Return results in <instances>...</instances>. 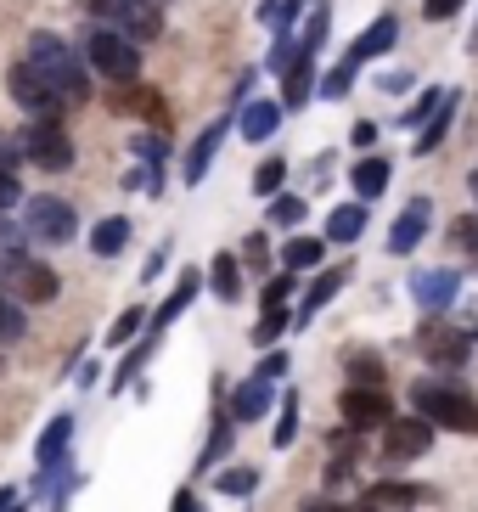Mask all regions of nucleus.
<instances>
[{"label": "nucleus", "mask_w": 478, "mask_h": 512, "mask_svg": "<svg viewBox=\"0 0 478 512\" xmlns=\"http://www.w3.org/2000/svg\"><path fill=\"white\" fill-rule=\"evenodd\" d=\"M29 62H34V74H40L62 102H79V96L90 91L85 57H79L74 46H62L57 34H34V40H29Z\"/></svg>", "instance_id": "1"}, {"label": "nucleus", "mask_w": 478, "mask_h": 512, "mask_svg": "<svg viewBox=\"0 0 478 512\" xmlns=\"http://www.w3.org/2000/svg\"><path fill=\"white\" fill-rule=\"evenodd\" d=\"M411 406L417 417H428L434 428H450V434H478V400L462 389H450V383H434V377H422L417 389H411Z\"/></svg>", "instance_id": "2"}, {"label": "nucleus", "mask_w": 478, "mask_h": 512, "mask_svg": "<svg viewBox=\"0 0 478 512\" xmlns=\"http://www.w3.org/2000/svg\"><path fill=\"white\" fill-rule=\"evenodd\" d=\"M79 57H85L96 74H107V79H135V68H141V51H135V40H124L119 29H85V40H79Z\"/></svg>", "instance_id": "3"}, {"label": "nucleus", "mask_w": 478, "mask_h": 512, "mask_svg": "<svg viewBox=\"0 0 478 512\" xmlns=\"http://www.w3.org/2000/svg\"><path fill=\"white\" fill-rule=\"evenodd\" d=\"M0 287H6L17 304H45V299H57V271L23 254V259H12V265L0 271Z\"/></svg>", "instance_id": "4"}, {"label": "nucleus", "mask_w": 478, "mask_h": 512, "mask_svg": "<svg viewBox=\"0 0 478 512\" xmlns=\"http://www.w3.org/2000/svg\"><path fill=\"white\" fill-rule=\"evenodd\" d=\"M23 231L34 242H74L79 220L74 209L62 203V197H29V209H23Z\"/></svg>", "instance_id": "5"}, {"label": "nucleus", "mask_w": 478, "mask_h": 512, "mask_svg": "<svg viewBox=\"0 0 478 512\" xmlns=\"http://www.w3.org/2000/svg\"><path fill=\"white\" fill-rule=\"evenodd\" d=\"M23 152H29L40 169H51V175H62V169L74 164V141H68V130H62L57 119H40V124H34L29 136H23Z\"/></svg>", "instance_id": "6"}, {"label": "nucleus", "mask_w": 478, "mask_h": 512, "mask_svg": "<svg viewBox=\"0 0 478 512\" xmlns=\"http://www.w3.org/2000/svg\"><path fill=\"white\" fill-rule=\"evenodd\" d=\"M417 344L434 366H467V355H473V338L462 327H450V321H422Z\"/></svg>", "instance_id": "7"}, {"label": "nucleus", "mask_w": 478, "mask_h": 512, "mask_svg": "<svg viewBox=\"0 0 478 512\" xmlns=\"http://www.w3.org/2000/svg\"><path fill=\"white\" fill-rule=\"evenodd\" d=\"M6 85H12V96H17V107H29L34 119H57V107H62V96L45 85L40 74H34V62L23 57V62H12V74H6Z\"/></svg>", "instance_id": "8"}, {"label": "nucleus", "mask_w": 478, "mask_h": 512, "mask_svg": "<svg viewBox=\"0 0 478 512\" xmlns=\"http://www.w3.org/2000/svg\"><path fill=\"white\" fill-rule=\"evenodd\" d=\"M428 445H434V422L428 417H400L383 428V456L389 462H417V456H428Z\"/></svg>", "instance_id": "9"}, {"label": "nucleus", "mask_w": 478, "mask_h": 512, "mask_svg": "<svg viewBox=\"0 0 478 512\" xmlns=\"http://www.w3.org/2000/svg\"><path fill=\"white\" fill-rule=\"evenodd\" d=\"M338 411H344V422L349 428H360V434H366V428H389V394L383 389H360V383H349L344 389V400H338Z\"/></svg>", "instance_id": "10"}, {"label": "nucleus", "mask_w": 478, "mask_h": 512, "mask_svg": "<svg viewBox=\"0 0 478 512\" xmlns=\"http://www.w3.org/2000/svg\"><path fill=\"white\" fill-rule=\"evenodd\" d=\"M456 293H462V276L456 271H417L411 276V299H417L422 310H450Z\"/></svg>", "instance_id": "11"}, {"label": "nucleus", "mask_w": 478, "mask_h": 512, "mask_svg": "<svg viewBox=\"0 0 478 512\" xmlns=\"http://www.w3.org/2000/svg\"><path fill=\"white\" fill-rule=\"evenodd\" d=\"M113 23H119V34H124V40H135V46H141V40H152V34L164 29V17H158V0H130V6L113 17Z\"/></svg>", "instance_id": "12"}, {"label": "nucleus", "mask_w": 478, "mask_h": 512, "mask_svg": "<svg viewBox=\"0 0 478 512\" xmlns=\"http://www.w3.org/2000/svg\"><path fill=\"white\" fill-rule=\"evenodd\" d=\"M270 400H276V377H248V383H242L237 389V400H231V411H237V422H259L270 411Z\"/></svg>", "instance_id": "13"}, {"label": "nucleus", "mask_w": 478, "mask_h": 512, "mask_svg": "<svg viewBox=\"0 0 478 512\" xmlns=\"http://www.w3.org/2000/svg\"><path fill=\"white\" fill-rule=\"evenodd\" d=\"M422 237H428V197H417V203H411V209H405L400 220H394L389 248H394V254H411V248H417Z\"/></svg>", "instance_id": "14"}, {"label": "nucleus", "mask_w": 478, "mask_h": 512, "mask_svg": "<svg viewBox=\"0 0 478 512\" xmlns=\"http://www.w3.org/2000/svg\"><path fill=\"white\" fill-rule=\"evenodd\" d=\"M394 40H400V23H394V17H377L372 29L360 34L355 40V51H349V62H372V57H383V51H394Z\"/></svg>", "instance_id": "15"}, {"label": "nucleus", "mask_w": 478, "mask_h": 512, "mask_svg": "<svg viewBox=\"0 0 478 512\" xmlns=\"http://www.w3.org/2000/svg\"><path fill=\"white\" fill-rule=\"evenodd\" d=\"M68 439H74V417H57L40 439V473H57L68 462Z\"/></svg>", "instance_id": "16"}, {"label": "nucleus", "mask_w": 478, "mask_h": 512, "mask_svg": "<svg viewBox=\"0 0 478 512\" xmlns=\"http://www.w3.org/2000/svg\"><path fill=\"white\" fill-rule=\"evenodd\" d=\"M220 141H225V119H214L209 130L192 141V152H186V181H192V186L209 175V158H214V147H220Z\"/></svg>", "instance_id": "17"}, {"label": "nucleus", "mask_w": 478, "mask_h": 512, "mask_svg": "<svg viewBox=\"0 0 478 512\" xmlns=\"http://www.w3.org/2000/svg\"><path fill=\"white\" fill-rule=\"evenodd\" d=\"M282 124V107L276 102H248L242 107V141H270Z\"/></svg>", "instance_id": "18"}, {"label": "nucleus", "mask_w": 478, "mask_h": 512, "mask_svg": "<svg viewBox=\"0 0 478 512\" xmlns=\"http://www.w3.org/2000/svg\"><path fill=\"white\" fill-rule=\"evenodd\" d=\"M366 501H372V507H422V501H428V490H422V484L383 479V484H372V490H366Z\"/></svg>", "instance_id": "19"}, {"label": "nucleus", "mask_w": 478, "mask_h": 512, "mask_svg": "<svg viewBox=\"0 0 478 512\" xmlns=\"http://www.w3.org/2000/svg\"><path fill=\"white\" fill-rule=\"evenodd\" d=\"M360 231H366V203H360V197L327 214V237H332V242H355Z\"/></svg>", "instance_id": "20"}, {"label": "nucleus", "mask_w": 478, "mask_h": 512, "mask_svg": "<svg viewBox=\"0 0 478 512\" xmlns=\"http://www.w3.org/2000/svg\"><path fill=\"white\" fill-rule=\"evenodd\" d=\"M197 287H203V282H197V271H180V287L169 293L164 304H158V310H152V327H169V321H175L180 310H186V304L197 299Z\"/></svg>", "instance_id": "21"}, {"label": "nucleus", "mask_w": 478, "mask_h": 512, "mask_svg": "<svg viewBox=\"0 0 478 512\" xmlns=\"http://www.w3.org/2000/svg\"><path fill=\"white\" fill-rule=\"evenodd\" d=\"M209 287L220 293L225 304H237L242 299V276H237V254H214V265H209Z\"/></svg>", "instance_id": "22"}, {"label": "nucleus", "mask_w": 478, "mask_h": 512, "mask_svg": "<svg viewBox=\"0 0 478 512\" xmlns=\"http://www.w3.org/2000/svg\"><path fill=\"white\" fill-rule=\"evenodd\" d=\"M355 192H360V203H372V197L389 192V158H366V164H355Z\"/></svg>", "instance_id": "23"}, {"label": "nucleus", "mask_w": 478, "mask_h": 512, "mask_svg": "<svg viewBox=\"0 0 478 512\" xmlns=\"http://www.w3.org/2000/svg\"><path fill=\"white\" fill-rule=\"evenodd\" d=\"M124 242H130V220H102V226L90 231V254H102V259H113V254H124Z\"/></svg>", "instance_id": "24"}, {"label": "nucleus", "mask_w": 478, "mask_h": 512, "mask_svg": "<svg viewBox=\"0 0 478 512\" xmlns=\"http://www.w3.org/2000/svg\"><path fill=\"white\" fill-rule=\"evenodd\" d=\"M282 85H287V102L299 107V102H310V85H315V51H304L293 68L282 74Z\"/></svg>", "instance_id": "25"}, {"label": "nucleus", "mask_w": 478, "mask_h": 512, "mask_svg": "<svg viewBox=\"0 0 478 512\" xmlns=\"http://www.w3.org/2000/svg\"><path fill=\"white\" fill-rule=\"evenodd\" d=\"M321 254H327V248H321V237H293L282 248V265H287V271H315V265H321Z\"/></svg>", "instance_id": "26"}, {"label": "nucleus", "mask_w": 478, "mask_h": 512, "mask_svg": "<svg viewBox=\"0 0 478 512\" xmlns=\"http://www.w3.org/2000/svg\"><path fill=\"white\" fill-rule=\"evenodd\" d=\"M344 282H349V271H344V265H338V271H321V276H315V282H310V293H304V316H315V310H321V304H327V299H332V293H338Z\"/></svg>", "instance_id": "27"}, {"label": "nucleus", "mask_w": 478, "mask_h": 512, "mask_svg": "<svg viewBox=\"0 0 478 512\" xmlns=\"http://www.w3.org/2000/svg\"><path fill=\"white\" fill-rule=\"evenodd\" d=\"M450 119H456V91L445 96V102H439V113L428 124H422V141H417V152H434L439 141H445V130H450Z\"/></svg>", "instance_id": "28"}, {"label": "nucleus", "mask_w": 478, "mask_h": 512, "mask_svg": "<svg viewBox=\"0 0 478 512\" xmlns=\"http://www.w3.org/2000/svg\"><path fill=\"white\" fill-rule=\"evenodd\" d=\"M23 332H29V321H23V304H17L6 287H0V344H17Z\"/></svg>", "instance_id": "29"}, {"label": "nucleus", "mask_w": 478, "mask_h": 512, "mask_svg": "<svg viewBox=\"0 0 478 512\" xmlns=\"http://www.w3.org/2000/svg\"><path fill=\"white\" fill-rule=\"evenodd\" d=\"M287 327H293V316H287L282 304H270V310H265V321L254 327V344H259V349H265V344H276V338H282Z\"/></svg>", "instance_id": "30"}, {"label": "nucleus", "mask_w": 478, "mask_h": 512, "mask_svg": "<svg viewBox=\"0 0 478 512\" xmlns=\"http://www.w3.org/2000/svg\"><path fill=\"white\" fill-rule=\"evenodd\" d=\"M23 242H29V231H23V226H12V220L0 214V271H6L12 259H23Z\"/></svg>", "instance_id": "31"}, {"label": "nucleus", "mask_w": 478, "mask_h": 512, "mask_svg": "<svg viewBox=\"0 0 478 512\" xmlns=\"http://www.w3.org/2000/svg\"><path fill=\"white\" fill-rule=\"evenodd\" d=\"M225 490V496H254V484H259V473L254 467H225L220 479H214Z\"/></svg>", "instance_id": "32"}, {"label": "nucleus", "mask_w": 478, "mask_h": 512, "mask_svg": "<svg viewBox=\"0 0 478 512\" xmlns=\"http://www.w3.org/2000/svg\"><path fill=\"white\" fill-rule=\"evenodd\" d=\"M327 29H332V6H321V0H315V17L304 23V51H321Z\"/></svg>", "instance_id": "33"}, {"label": "nucleus", "mask_w": 478, "mask_h": 512, "mask_svg": "<svg viewBox=\"0 0 478 512\" xmlns=\"http://www.w3.org/2000/svg\"><path fill=\"white\" fill-rule=\"evenodd\" d=\"M349 377H355L360 389H377L383 383V366H377V355H349Z\"/></svg>", "instance_id": "34"}, {"label": "nucleus", "mask_w": 478, "mask_h": 512, "mask_svg": "<svg viewBox=\"0 0 478 512\" xmlns=\"http://www.w3.org/2000/svg\"><path fill=\"white\" fill-rule=\"evenodd\" d=\"M147 321H152V310H141V304H135V310H124V316L113 321V344H130V338L147 327Z\"/></svg>", "instance_id": "35"}, {"label": "nucleus", "mask_w": 478, "mask_h": 512, "mask_svg": "<svg viewBox=\"0 0 478 512\" xmlns=\"http://www.w3.org/2000/svg\"><path fill=\"white\" fill-rule=\"evenodd\" d=\"M282 175H287V164H282V158H270V164H259V175H254V192H259V197H270L276 186H282Z\"/></svg>", "instance_id": "36"}, {"label": "nucleus", "mask_w": 478, "mask_h": 512, "mask_svg": "<svg viewBox=\"0 0 478 512\" xmlns=\"http://www.w3.org/2000/svg\"><path fill=\"white\" fill-rule=\"evenodd\" d=\"M225 451H231V428L220 422V428L209 434V451L197 456V467H220V456H225Z\"/></svg>", "instance_id": "37"}, {"label": "nucleus", "mask_w": 478, "mask_h": 512, "mask_svg": "<svg viewBox=\"0 0 478 512\" xmlns=\"http://www.w3.org/2000/svg\"><path fill=\"white\" fill-rule=\"evenodd\" d=\"M270 220H276V226H299L304 203H299V197H276V203H270Z\"/></svg>", "instance_id": "38"}, {"label": "nucleus", "mask_w": 478, "mask_h": 512, "mask_svg": "<svg viewBox=\"0 0 478 512\" xmlns=\"http://www.w3.org/2000/svg\"><path fill=\"white\" fill-rule=\"evenodd\" d=\"M293 428H299V400L287 394V400H282V422H276V445H293Z\"/></svg>", "instance_id": "39"}, {"label": "nucleus", "mask_w": 478, "mask_h": 512, "mask_svg": "<svg viewBox=\"0 0 478 512\" xmlns=\"http://www.w3.org/2000/svg\"><path fill=\"white\" fill-rule=\"evenodd\" d=\"M299 57H304V46H293V40H276V51H270V68H276V74H287Z\"/></svg>", "instance_id": "40"}, {"label": "nucleus", "mask_w": 478, "mask_h": 512, "mask_svg": "<svg viewBox=\"0 0 478 512\" xmlns=\"http://www.w3.org/2000/svg\"><path fill=\"white\" fill-rule=\"evenodd\" d=\"M349 79H355V62H344V68H332L327 79H321V96H344Z\"/></svg>", "instance_id": "41"}, {"label": "nucleus", "mask_w": 478, "mask_h": 512, "mask_svg": "<svg viewBox=\"0 0 478 512\" xmlns=\"http://www.w3.org/2000/svg\"><path fill=\"white\" fill-rule=\"evenodd\" d=\"M422 12L434 17V23H445V17H456V12H462V0H422Z\"/></svg>", "instance_id": "42"}, {"label": "nucleus", "mask_w": 478, "mask_h": 512, "mask_svg": "<svg viewBox=\"0 0 478 512\" xmlns=\"http://www.w3.org/2000/svg\"><path fill=\"white\" fill-rule=\"evenodd\" d=\"M287 293H293V276H276V282H265V310H270V304H287Z\"/></svg>", "instance_id": "43"}, {"label": "nucleus", "mask_w": 478, "mask_h": 512, "mask_svg": "<svg viewBox=\"0 0 478 512\" xmlns=\"http://www.w3.org/2000/svg\"><path fill=\"white\" fill-rule=\"evenodd\" d=\"M304 512H377L372 501L366 507H344V501H304Z\"/></svg>", "instance_id": "44"}, {"label": "nucleus", "mask_w": 478, "mask_h": 512, "mask_svg": "<svg viewBox=\"0 0 478 512\" xmlns=\"http://www.w3.org/2000/svg\"><path fill=\"white\" fill-rule=\"evenodd\" d=\"M17 203V175H6V169H0V214L12 209Z\"/></svg>", "instance_id": "45"}, {"label": "nucleus", "mask_w": 478, "mask_h": 512, "mask_svg": "<svg viewBox=\"0 0 478 512\" xmlns=\"http://www.w3.org/2000/svg\"><path fill=\"white\" fill-rule=\"evenodd\" d=\"M17 152H23V147H17L12 136H0V169H6V175H12V164H17Z\"/></svg>", "instance_id": "46"}, {"label": "nucleus", "mask_w": 478, "mask_h": 512, "mask_svg": "<svg viewBox=\"0 0 478 512\" xmlns=\"http://www.w3.org/2000/svg\"><path fill=\"white\" fill-rule=\"evenodd\" d=\"M259 372H265V377H287V355H282V349H270V361L259 366Z\"/></svg>", "instance_id": "47"}, {"label": "nucleus", "mask_w": 478, "mask_h": 512, "mask_svg": "<svg viewBox=\"0 0 478 512\" xmlns=\"http://www.w3.org/2000/svg\"><path fill=\"white\" fill-rule=\"evenodd\" d=\"M349 141H355V147H372V141H377V124H355V136H349Z\"/></svg>", "instance_id": "48"}, {"label": "nucleus", "mask_w": 478, "mask_h": 512, "mask_svg": "<svg viewBox=\"0 0 478 512\" xmlns=\"http://www.w3.org/2000/svg\"><path fill=\"white\" fill-rule=\"evenodd\" d=\"M242 254H248V259H254V265H259V259L270 254V242H265V237H248V248H242Z\"/></svg>", "instance_id": "49"}, {"label": "nucleus", "mask_w": 478, "mask_h": 512, "mask_svg": "<svg viewBox=\"0 0 478 512\" xmlns=\"http://www.w3.org/2000/svg\"><path fill=\"white\" fill-rule=\"evenodd\" d=\"M175 512H197V501L186 496V490H180V496H175Z\"/></svg>", "instance_id": "50"}, {"label": "nucleus", "mask_w": 478, "mask_h": 512, "mask_svg": "<svg viewBox=\"0 0 478 512\" xmlns=\"http://www.w3.org/2000/svg\"><path fill=\"white\" fill-rule=\"evenodd\" d=\"M462 332H467V338H478V310H467V327Z\"/></svg>", "instance_id": "51"}, {"label": "nucleus", "mask_w": 478, "mask_h": 512, "mask_svg": "<svg viewBox=\"0 0 478 512\" xmlns=\"http://www.w3.org/2000/svg\"><path fill=\"white\" fill-rule=\"evenodd\" d=\"M473 259H478V237H473Z\"/></svg>", "instance_id": "52"}]
</instances>
